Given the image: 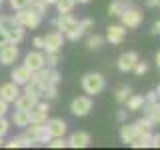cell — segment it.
I'll return each instance as SVG.
<instances>
[{
    "instance_id": "cell-1",
    "label": "cell",
    "mask_w": 160,
    "mask_h": 150,
    "mask_svg": "<svg viewBox=\"0 0 160 150\" xmlns=\"http://www.w3.org/2000/svg\"><path fill=\"white\" fill-rule=\"evenodd\" d=\"M80 84H82V90L88 94V96H96L100 94L104 88H106V80L100 72H86L80 80Z\"/></svg>"
},
{
    "instance_id": "cell-2",
    "label": "cell",
    "mask_w": 160,
    "mask_h": 150,
    "mask_svg": "<svg viewBox=\"0 0 160 150\" xmlns=\"http://www.w3.org/2000/svg\"><path fill=\"white\" fill-rule=\"evenodd\" d=\"M14 18H16L18 24H22L24 28H30V30L38 28L40 22H42V16H40V14H36V12H32L30 8L14 10Z\"/></svg>"
},
{
    "instance_id": "cell-3",
    "label": "cell",
    "mask_w": 160,
    "mask_h": 150,
    "mask_svg": "<svg viewBox=\"0 0 160 150\" xmlns=\"http://www.w3.org/2000/svg\"><path fill=\"white\" fill-rule=\"evenodd\" d=\"M118 18H120V24H122V26H126V28L132 30V28H138L140 24H142L144 14L140 12V10L134 6V4H132V6L126 8V10H124V12L118 16Z\"/></svg>"
},
{
    "instance_id": "cell-4",
    "label": "cell",
    "mask_w": 160,
    "mask_h": 150,
    "mask_svg": "<svg viewBox=\"0 0 160 150\" xmlns=\"http://www.w3.org/2000/svg\"><path fill=\"white\" fill-rule=\"evenodd\" d=\"M24 136L30 138L34 144H48V140H50V134L44 124H28L24 128Z\"/></svg>"
},
{
    "instance_id": "cell-5",
    "label": "cell",
    "mask_w": 160,
    "mask_h": 150,
    "mask_svg": "<svg viewBox=\"0 0 160 150\" xmlns=\"http://www.w3.org/2000/svg\"><path fill=\"white\" fill-rule=\"evenodd\" d=\"M90 110H92V96H76L70 102V112L74 114L76 118H84L90 114Z\"/></svg>"
},
{
    "instance_id": "cell-6",
    "label": "cell",
    "mask_w": 160,
    "mask_h": 150,
    "mask_svg": "<svg viewBox=\"0 0 160 150\" xmlns=\"http://www.w3.org/2000/svg\"><path fill=\"white\" fill-rule=\"evenodd\" d=\"M94 28V20L92 18H84V20H78V24L74 26L70 32L64 34V38H68L70 42H76V40H80L84 36V34L88 32V30H92Z\"/></svg>"
},
{
    "instance_id": "cell-7",
    "label": "cell",
    "mask_w": 160,
    "mask_h": 150,
    "mask_svg": "<svg viewBox=\"0 0 160 150\" xmlns=\"http://www.w3.org/2000/svg\"><path fill=\"white\" fill-rule=\"evenodd\" d=\"M44 38V48L42 50H46V54L48 52H60V48H62V44H64V34L60 32V30H52V32H48L46 36H42Z\"/></svg>"
},
{
    "instance_id": "cell-8",
    "label": "cell",
    "mask_w": 160,
    "mask_h": 150,
    "mask_svg": "<svg viewBox=\"0 0 160 150\" xmlns=\"http://www.w3.org/2000/svg\"><path fill=\"white\" fill-rule=\"evenodd\" d=\"M24 66H26L30 72L44 68L46 66V54H44L42 50H32V52H28L26 56H24Z\"/></svg>"
},
{
    "instance_id": "cell-9",
    "label": "cell",
    "mask_w": 160,
    "mask_h": 150,
    "mask_svg": "<svg viewBox=\"0 0 160 150\" xmlns=\"http://www.w3.org/2000/svg\"><path fill=\"white\" fill-rule=\"evenodd\" d=\"M18 54H20V50L14 42H8L4 46H0V64H4V66L14 64L18 60Z\"/></svg>"
},
{
    "instance_id": "cell-10",
    "label": "cell",
    "mask_w": 160,
    "mask_h": 150,
    "mask_svg": "<svg viewBox=\"0 0 160 150\" xmlns=\"http://www.w3.org/2000/svg\"><path fill=\"white\" fill-rule=\"evenodd\" d=\"M124 38H126V26H122V24H110V26L106 28V36H104V40H108L110 44L118 46V44L124 42Z\"/></svg>"
},
{
    "instance_id": "cell-11",
    "label": "cell",
    "mask_w": 160,
    "mask_h": 150,
    "mask_svg": "<svg viewBox=\"0 0 160 150\" xmlns=\"http://www.w3.org/2000/svg\"><path fill=\"white\" fill-rule=\"evenodd\" d=\"M48 112H50V104L38 100L36 106L30 110V124H44L48 120Z\"/></svg>"
},
{
    "instance_id": "cell-12",
    "label": "cell",
    "mask_w": 160,
    "mask_h": 150,
    "mask_svg": "<svg viewBox=\"0 0 160 150\" xmlns=\"http://www.w3.org/2000/svg\"><path fill=\"white\" fill-rule=\"evenodd\" d=\"M44 126H46L48 134H50V138L64 136V134H66V130H68L66 120H62V118H48L46 122H44Z\"/></svg>"
},
{
    "instance_id": "cell-13",
    "label": "cell",
    "mask_w": 160,
    "mask_h": 150,
    "mask_svg": "<svg viewBox=\"0 0 160 150\" xmlns=\"http://www.w3.org/2000/svg\"><path fill=\"white\" fill-rule=\"evenodd\" d=\"M138 52H134V50H130V52H124V54H120L118 56V62H116V66L120 72H132V68H134V64L138 62Z\"/></svg>"
},
{
    "instance_id": "cell-14",
    "label": "cell",
    "mask_w": 160,
    "mask_h": 150,
    "mask_svg": "<svg viewBox=\"0 0 160 150\" xmlns=\"http://www.w3.org/2000/svg\"><path fill=\"white\" fill-rule=\"evenodd\" d=\"M78 24V20L72 16V14H58V18L54 20V26H56V30H60L62 34H66V32H70L74 26Z\"/></svg>"
},
{
    "instance_id": "cell-15",
    "label": "cell",
    "mask_w": 160,
    "mask_h": 150,
    "mask_svg": "<svg viewBox=\"0 0 160 150\" xmlns=\"http://www.w3.org/2000/svg\"><path fill=\"white\" fill-rule=\"evenodd\" d=\"M18 94H20V86H18V84H14L12 80L6 82V84H0V98L6 100L8 104H12L14 100L18 98Z\"/></svg>"
},
{
    "instance_id": "cell-16",
    "label": "cell",
    "mask_w": 160,
    "mask_h": 150,
    "mask_svg": "<svg viewBox=\"0 0 160 150\" xmlns=\"http://www.w3.org/2000/svg\"><path fill=\"white\" fill-rule=\"evenodd\" d=\"M90 134L84 132V130H76V132H72L68 136V146L70 148H86L90 144Z\"/></svg>"
},
{
    "instance_id": "cell-17",
    "label": "cell",
    "mask_w": 160,
    "mask_h": 150,
    "mask_svg": "<svg viewBox=\"0 0 160 150\" xmlns=\"http://www.w3.org/2000/svg\"><path fill=\"white\" fill-rule=\"evenodd\" d=\"M30 76H32V72H30V70L24 66V64H22V66H14V70L10 72V78H12V82L18 84V86H24V84L30 80Z\"/></svg>"
},
{
    "instance_id": "cell-18",
    "label": "cell",
    "mask_w": 160,
    "mask_h": 150,
    "mask_svg": "<svg viewBox=\"0 0 160 150\" xmlns=\"http://www.w3.org/2000/svg\"><path fill=\"white\" fill-rule=\"evenodd\" d=\"M38 100H40V98L32 96V94H28V92H20V94H18V98L14 100V106L20 108V110H32L34 106H36Z\"/></svg>"
},
{
    "instance_id": "cell-19",
    "label": "cell",
    "mask_w": 160,
    "mask_h": 150,
    "mask_svg": "<svg viewBox=\"0 0 160 150\" xmlns=\"http://www.w3.org/2000/svg\"><path fill=\"white\" fill-rule=\"evenodd\" d=\"M10 124H14V126H18V128H26L30 124V110L16 108L14 114H12V118H10Z\"/></svg>"
},
{
    "instance_id": "cell-20",
    "label": "cell",
    "mask_w": 160,
    "mask_h": 150,
    "mask_svg": "<svg viewBox=\"0 0 160 150\" xmlns=\"http://www.w3.org/2000/svg\"><path fill=\"white\" fill-rule=\"evenodd\" d=\"M144 114L152 120L154 124H160V100H154V102H144Z\"/></svg>"
},
{
    "instance_id": "cell-21",
    "label": "cell",
    "mask_w": 160,
    "mask_h": 150,
    "mask_svg": "<svg viewBox=\"0 0 160 150\" xmlns=\"http://www.w3.org/2000/svg\"><path fill=\"white\" fill-rule=\"evenodd\" d=\"M4 30H6L10 42L20 44V42L24 40V26H22V24H10V26H6Z\"/></svg>"
},
{
    "instance_id": "cell-22",
    "label": "cell",
    "mask_w": 160,
    "mask_h": 150,
    "mask_svg": "<svg viewBox=\"0 0 160 150\" xmlns=\"http://www.w3.org/2000/svg\"><path fill=\"white\" fill-rule=\"evenodd\" d=\"M136 136H138V128H136V124H128V122H124V124H122V128H120V140H122L124 144H130Z\"/></svg>"
},
{
    "instance_id": "cell-23",
    "label": "cell",
    "mask_w": 160,
    "mask_h": 150,
    "mask_svg": "<svg viewBox=\"0 0 160 150\" xmlns=\"http://www.w3.org/2000/svg\"><path fill=\"white\" fill-rule=\"evenodd\" d=\"M132 6V0H112L108 4V14L110 16H120L126 8Z\"/></svg>"
},
{
    "instance_id": "cell-24",
    "label": "cell",
    "mask_w": 160,
    "mask_h": 150,
    "mask_svg": "<svg viewBox=\"0 0 160 150\" xmlns=\"http://www.w3.org/2000/svg\"><path fill=\"white\" fill-rule=\"evenodd\" d=\"M144 96L142 94H130V96L126 98V110H130V112H136V110H142V106H144Z\"/></svg>"
},
{
    "instance_id": "cell-25",
    "label": "cell",
    "mask_w": 160,
    "mask_h": 150,
    "mask_svg": "<svg viewBox=\"0 0 160 150\" xmlns=\"http://www.w3.org/2000/svg\"><path fill=\"white\" fill-rule=\"evenodd\" d=\"M24 92L32 94V96H36V98H42V92H44V84H40L38 80H34L32 76H30V80H28L26 84H24Z\"/></svg>"
},
{
    "instance_id": "cell-26",
    "label": "cell",
    "mask_w": 160,
    "mask_h": 150,
    "mask_svg": "<svg viewBox=\"0 0 160 150\" xmlns=\"http://www.w3.org/2000/svg\"><path fill=\"white\" fill-rule=\"evenodd\" d=\"M130 146L132 148H152V132L138 134V136L130 142Z\"/></svg>"
},
{
    "instance_id": "cell-27",
    "label": "cell",
    "mask_w": 160,
    "mask_h": 150,
    "mask_svg": "<svg viewBox=\"0 0 160 150\" xmlns=\"http://www.w3.org/2000/svg\"><path fill=\"white\" fill-rule=\"evenodd\" d=\"M6 146L8 148H30V146H34V142L22 134V136H14L10 142H6Z\"/></svg>"
},
{
    "instance_id": "cell-28",
    "label": "cell",
    "mask_w": 160,
    "mask_h": 150,
    "mask_svg": "<svg viewBox=\"0 0 160 150\" xmlns=\"http://www.w3.org/2000/svg\"><path fill=\"white\" fill-rule=\"evenodd\" d=\"M134 124H136V128H138V134L152 132V128H154V122H152V120H150V118L146 116V114H144V116L140 118V120H136Z\"/></svg>"
},
{
    "instance_id": "cell-29",
    "label": "cell",
    "mask_w": 160,
    "mask_h": 150,
    "mask_svg": "<svg viewBox=\"0 0 160 150\" xmlns=\"http://www.w3.org/2000/svg\"><path fill=\"white\" fill-rule=\"evenodd\" d=\"M56 10H58V14H68V12H72L74 6H76V0H56Z\"/></svg>"
},
{
    "instance_id": "cell-30",
    "label": "cell",
    "mask_w": 160,
    "mask_h": 150,
    "mask_svg": "<svg viewBox=\"0 0 160 150\" xmlns=\"http://www.w3.org/2000/svg\"><path fill=\"white\" fill-rule=\"evenodd\" d=\"M102 44H104V36H100V34H90L86 38V48L88 50H98Z\"/></svg>"
},
{
    "instance_id": "cell-31",
    "label": "cell",
    "mask_w": 160,
    "mask_h": 150,
    "mask_svg": "<svg viewBox=\"0 0 160 150\" xmlns=\"http://www.w3.org/2000/svg\"><path fill=\"white\" fill-rule=\"evenodd\" d=\"M130 94H132L130 86H118V88H116V92H114V98H116V102H118V104H124Z\"/></svg>"
},
{
    "instance_id": "cell-32",
    "label": "cell",
    "mask_w": 160,
    "mask_h": 150,
    "mask_svg": "<svg viewBox=\"0 0 160 150\" xmlns=\"http://www.w3.org/2000/svg\"><path fill=\"white\" fill-rule=\"evenodd\" d=\"M32 12H36L40 14V16H44L46 14V8H48V4L44 2V0H30V6H28Z\"/></svg>"
},
{
    "instance_id": "cell-33",
    "label": "cell",
    "mask_w": 160,
    "mask_h": 150,
    "mask_svg": "<svg viewBox=\"0 0 160 150\" xmlns=\"http://www.w3.org/2000/svg\"><path fill=\"white\" fill-rule=\"evenodd\" d=\"M62 76H60V72L56 68H50L48 70V78H46V86H58Z\"/></svg>"
},
{
    "instance_id": "cell-34",
    "label": "cell",
    "mask_w": 160,
    "mask_h": 150,
    "mask_svg": "<svg viewBox=\"0 0 160 150\" xmlns=\"http://www.w3.org/2000/svg\"><path fill=\"white\" fill-rule=\"evenodd\" d=\"M60 64V54L58 52H48L46 54V66L48 68H56Z\"/></svg>"
},
{
    "instance_id": "cell-35",
    "label": "cell",
    "mask_w": 160,
    "mask_h": 150,
    "mask_svg": "<svg viewBox=\"0 0 160 150\" xmlns=\"http://www.w3.org/2000/svg\"><path fill=\"white\" fill-rule=\"evenodd\" d=\"M48 146H50V148H66V146H68V140L64 138V136L50 138V140H48Z\"/></svg>"
},
{
    "instance_id": "cell-36",
    "label": "cell",
    "mask_w": 160,
    "mask_h": 150,
    "mask_svg": "<svg viewBox=\"0 0 160 150\" xmlns=\"http://www.w3.org/2000/svg\"><path fill=\"white\" fill-rule=\"evenodd\" d=\"M132 72H134V74H138V76H142V74H146V72H148V62H144V60H138V62L134 64Z\"/></svg>"
},
{
    "instance_id": "cell-37",
    "label": "cell",
    "mask_w": 160,
    "mask_h": 150,
    "mask_svg": "<svg viewBox=\"0 0 160 150\" xmlns=\"http://www.w3.org/2000/svg\"><path fill=\"white\" fill-rule=\"evenodd\" d=\"M56 96H58V86H46V88H44L42 98H46V100H54Z\"/></svg>"
},
{
    "instance_id": "cell-38",
    "label": "cell",
    "mask_w": 160,
    "mask_h": 150,
    "mask_svg": "<svg viewBox=\"0 0 160 150\" xmlns=\"http://www.w3.org/2000/svg\"><path fill=\"white\" fill-rule=\"evenodd\" d=\"M8 2H10V8L12 10H22V8L30 6V0H8Z\"/></svg>"
},
{
    "instance_id": "cell-39",
    "label": "cell",
    "mask_w": 160,
    "mask_h": 150,
    "mask_svg": "<svg viewBox=\"0 0 160 150\" xmlns=\"http://www.w3.org/2000/svg\"><path fill=\"white\" fill-rule=\"evenodd\" d=\"M8 130H10V120L6 116H0V136H6L8 134Z\"/></svg>"
},
{
    "instance_id": "cell-40",
    "label": "cell",
    "mask_w": 160,
    "mask_h": 150,
    "mask_svg": "<svg viewBox=\"0 0 160 150\" xmlns=\"http://www.w3.org/2000/svg\"><path fill=\"white\" fill-rule=\"evenodd\" d=\"M32 46L36 48V50H42V48H44V38H42V36H36V38L32 40Z\"/></svg>"
},
{
    "instance_id": "cell-41",
    "label": "cell",
    "mask_w": 160,
    "mask_h": 150,
    "mask_svg": "<svg viewBox=\"0 0 160 150\" xmlns=\"http://www.w3.org/2000/svg\"><path fill=\"white\" fill-rule=\"evenodd\" d=\"M6 114H8V102L0 98V116H6Z\"/></svg>"
},
{
    "instance_id": "cell-42",
    "label": "cell",
    "mask_w": 160,
    "mask_h": 150,
    "mask_svg": "<svg viewBox=\"0 0 160 150\" xmlns=\"http://www.w3.org/2000/svg\"><path fill=\"white\" fill-rule=\"evenodd\" d=\"M10 40H8V34H6V30L4 28H0V46H4V44H8Z\"/></svg>"
},
{
    "instance_id": "cell-43",
    "label": "cell",
    "mask_w": 160,
    "mask_h": 150,
    "mask_svg": "<svg viewBox=\"0 0 160 150\" xmlns=\"http://www.w3.org/2000/svg\"><path fill=\"white\" fill-rule=\"evenodd\" d=\"M144 100L146 102H154V100H158V94H156V90H150V92L144 96Z\"/></svg>"
},
{
    "instance_id": "cell-44",
    "label": "cell",
    "mask_w": 160,
    "mask_h": 150,
    "mask_svg": "<svg viewBox=\"0 0 160 150\" xmlns=\"http://www.w3.org/2000/svg\"><path fill=\"white\" fill-rule=\"evenodd\" d=\"M126 118H128L126 110H118V112H116V120H118V122H126Z\"/></svg>"
},
{
    "instance_id": "cell-45",
    "label": "cell",
    "mask_w": 160,
    "mask_h": 150,
    "mask_svg": "<svg viewBox=\"0 0 160 150\" xmlns=\"http://www.w3.org/2000/svg\"><path fill=\"white\" fill-rule=\"evenodd\" d=\"M152 148H160V134H152Z\"/></svg>"
},
{
    "instance_id": "cell-46",
    "label": "cell",
    "mask_w": 160,
    "mask_h": 150,
    "mask_svg": "<svg viewBox=\"0 0 160 150\" xmlns=\"http://www.w3.org/2000/svg\"><path fill=\"white\" fill-rule=\"evenodd\" d=\"M150 32H152L154 36H158V34H160V20H158V22H154V24H152V30H150Z\"/></svg>"
},
{
    "instance_id": "cell-47",
    "label": "cell",
    "mask_w": 160,
    "mask_h": 150,
    "mask_svg": "<svg viewBox=\"0 0 160 150\" xmlns=\"http://www.w3.org/2000/svg\"><path fill=\"white\" fill-rule=\"evenodd\" d=\"M146 6L148 8H156L158 6V0H146Z\"/></svg>"
},
{
    "instance_id": "cell-48",
    "label": "cell",
    "mask_w": 160,
    "mask_h": 150,
    "mask_svg": "<svg viewBox=\"0 0 160 150\" xmlns=\"http://www.w3.org/2000/svg\"><path fill=\"white\" fill-rule=\"evenodd\" d=\"M154 60H156V66L160 68V50H158V52H156V56H154Z\"/></svg>"
},
{
    "instance_id": "cell-49",
    "label": "cell",
    "mask_w": 160,
    "mask_h": 150,
    "mask_svg": "<svg viewBox=\"0 0 160 150\" xmlns=\"http://www.w3.org/2000/svg\"><path fill=\"white\" fill-rule=\"evenodd\" d=\"M44 2H46L48 6H54V4H56V0H44Z\"/></svg>"
},
{
    "instance_id": "cell-50",
    "label": "cell",
    "mask_w": 160,
    "mask_h": 150,
    "mask_svg": "<svg viewBox=\"0 0 160 150\" xmlns=\"http://www.w3.org/2000/svg\"><path fill=\"white\" fill-rule=\"evenodd\" d=\"M90 0H76V4H88Z\"/></svg>"
},
{
    "instance_id": "cell-51",
    "label": "cell",
    "mask_w": 160,
    "mask_h": 150,
    "mask_svg": "<svg viewBox=\"0 0 160 150\" xmlns=\"http://www.w3.org/2000/svg\"><path fill=\"white\" fill-rule=\"evenodd\" d=\"M156 94H158V100H160V84H158V88H156Z\"/></svg>"
},
{
    "instance_id": "cell-52",
    "label": "cell",
    "mask_w": 160,
    "mask_h": 150,
    "mask_svg": "<svg viewBox=\"0 0 160 150\" xmlns=\"http://www.w3.org/2000/svg\"><path fill=\"white\" fill-rule=\"evenodd\" d=\"M2 144H4V142H2V136H0V146H2Z\"/></svg>"
},
{
    "instance_id": "cell-53",
    "label": "cell",
    "mask_w": 160,
    "mask_h": 150,
    "mask_svg": "<svg viewBox=\"0 0 160 150\" xmlns=\"http://www.w3.org/2000/svg\"><path fill=\"white\" fill-rule=\"evenodd\" d=\"M2 4H4V0H0V6H2Z\"/></svg>"
},
{
    "instance_id": "cell-54",
    "label": "cell",
    "mask_w": 160,
    "mask_h": 150,
    "mask_svg": "<svg viewBox=\"0 0 160 150\" xmlns=\"http://www.w3.org/2000/svg\"><path fill=\"white\" fill-rule=\"evenodd\" d=\"M156 8H160V0H158V6H156Z\"/></svg>"
}]
</instances>
